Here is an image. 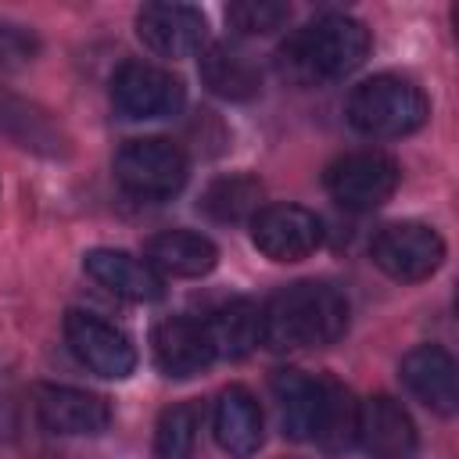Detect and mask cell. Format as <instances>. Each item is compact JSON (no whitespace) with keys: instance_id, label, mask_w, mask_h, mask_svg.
<instances>
[{"instance_id":"1","label":"cell","mask_w":459,"mask_h":459,"mask_svg":"<svg viewBox=\"0 0 459 459\" xmlns=\"http://www.w3.org/2000/svg\"><path fill=\"white\" fill-rule=\"evenodd\" d=\"M348 330V301L323 280H298L276 290L262 308V344L273 351H308L341 341Z\"/></svg>"},{"instance_id":"2","label":"cell","mask_w":459,"mask_h":459,"mask_svg":"<svg viewBox=\"0 0 459 459\" xmlns=\"http://www.w3.org/2000/svg\"><path fill=\"white\" fill-rule=\"evenodd\" d=\"M369 29L348 14H319L280 47V68L301 86L351 75L369 57Z\"/></svg>"},{"instance_id":"3","label":"cell","mask_w":459,"mask_h":459,"mask_svg":"<svg viewBox=\"0 0 459 459\" xmlns=\"http://www.w3.org/2000/svg\"><path fill=\"white\" fill-rule=\"evenodd\" d=\"M430 115L423 90L402 75H373L348 97V122L373 140H398L416 133Z\"/></svg>"},{"instance_id":"4","label":"cell","mask_w":459,"mask_h":459,"mask_svg":"<svg viewBox=\"0 0 459 459\" xmlns=\"http://www.w3.org/2000/svg\"><path fill=\"white\" fill-rule=\"evenodd\" d=\"M115 179L143 201H165L186 183V154L165 136L126 140L115 154Z\"/></svg>"},{"instance_id":"5","label":"cell","mask_w":459,"mask_h":459,"mask_svg":"<svg viewBox=\"0 0 459 459\" xmlns=\"http://www.w3.org/2000/svg\"><path fill=\"white\" fill-rule=\"evenodd\" d=\"M326 190L341 208L351 212H373L380 208L402 179V169L391 154L384 151H351L326 169Z\"/></svg>"},{"instance_id":"6","label":"cell","mask_w":459,"mask_h":459,"mask_svg":"<svg viewBox=\"0 0 459 459\" xmlns=\"http://www.w3.org/2000/svg\"><path fill=\"white\" fill-rule=\"evenodd\" d=\"M186 90L183 79L169 68L147 61H126L111 75V104L118 115L143 122V118H169L183 108Z\"/></svg>"},{"instance_id":"7","label":"cell","mask_w":459,"mask_h":459,"mask_svg":"<svg viewBox=\"0 0 459 459\" xmlns=\"http://www.w3.org/2000/svg\"><path fill=\"white\" fill-rule=\"evenodd\" d=\"M369 258L391 280L416 283L437 273V265L445 262V240L427 222H391L373 237Z\"/></svg>"},{"instance_id":"8","label":"cell","mask_w":459,"mask_h":459,"mask_svg":"<svg viewBox=\"0 0 459 459\" xmlns=\"http://www.w3.org/2000/svg\"><path fill=\"white\" fill-rule=\"evenodd\" d=\"M65 341H68L72 355L90 373H97L104 380H126L136 369V348H133L129 333H122L115 323H108L93 312L72 308L65 316Z\"/></svg>"},{"instance_id":"9","label":"cell","mask_w":459,"mask_h":459,"mask_svg":"<svg viewBox=\"0 0 459 459\" xmlns=\"http://www.w3.org/2000/svg\"><path fill=\"white\" fill-rule=\"evenodd\" d=\"M251 244L273 262H301L323 244V222L301 204H262L251 219Z\"/></svg>"},{"instance_id":"10","label":"cell","mask_w":459,"mask_h":459,"mask_svg":"<svg viewBox=\"0 0 459 459\" xmlns=\"http://www.w3.org/2000/svg\"><path fill=\"white\" fill-rule=\"evenodd\" d=\"M36 416L50 434L65 437H93L104 434L111 423V405L108 398L68 387V384H39L36 387Z\"/></svg>"},{"instance_id":"11","label":"cell","mask_w":459,"mask_h":459,"mask_svg":"<svg viewBox=\"0 0 459 459\" xmlns=\"http://www.w3.org/2000/svg\"><path fill=\"white\" fill-rule=\"evenodd\" d=\"M204 14L186 4H147L136 14V36L158 57H190L204 43Z\"/></svg>"},{"instance_id":"12","label":"cell","mask_w":459,"mask_h":459,"mask_svg":"<svg viewBox=\"0 0 459 459\" xmlns=\"http://www.w3.org/2000/svg\"><path fill=\"white\" fill-rule=\"evenodd\" d=\"M151 351H154V366L172 380L197 377L215 362V348L208 341L204 323L186 316L161 319L151 333Z\"/></svg>"},{"instance_id":"13","label":"cell","mask_w":459,"mask_h":459,"mask_svg":"<svg viewBox=\"0 0 459 459\" xmlns=\"http://www.w3.org/2000/svg\"><path fill=\"white\" fill-rule=\"evenodd\" d=\"M355 441L373 459H405L416 452V423L402 402H394L391 394H373L359 402Z\"/></svg>"},{"instance_id":"14","label":"cell","mask_w":459,"mask_h":459,"mask_svg":"<svg viewBox=\"0 0 459 459\" xmlns=\"http://www.w3.org/2000/svg\"><path fill=\"white\" fill-rule=\"evenodd\" d=\"M82 269L93 283H100L104 290L126 298V301H158L165 294V280L161 273L147 262L136 258L122 247H93L82 255Z\"/></svg>"},{"instance_id":"15","label":"cell","mask_w":459,"mask_h":459,"mask_svg":"<svg viewBox=\"0 0 459 459\" xmlns=\"http://www.w3.org/2000/svg\"><path fill=\"white\" fill-rule=\"evenodd\" d=\"M402 384L434 412L452 416L459 409V384H455V359L441 344H416L405 351L402 366Z\"/></svg>"},{"instance_id":"16","label":"cell","mask_w":459,"mask_h":459,"mask_svg":"<svg viewBox=\"0 0 459 459\" xmlns=\"http://www.w3.org/2000/svg\"><path fill=\"white\" fill-rule=\"evenodd\" d=\"M212 430L222 452H230L233 459H247L262 448V409L255 402V394L247 387H226L215 398V412H212Z\"/></svg>"},{"instance_id":"17","label":"cell","mask_w":459,"mask_h":459,"mask_svg":"<svg viewBox=\"0 0 459 459\" xmlns=\"http://www.w3.org/2000/svg\"><path fill=\"white\" fill-rule=\"evenodd\" d=\"M273 394L280 405V427L290 441H312L323 405V377H305L301 369H276Z\"/></svg>"},{"instance_id":"18","label":"cell","mask_w":459,"mask_h":459,"mask_svg":"<svg viewBox=\"0 0 459 459\" xmlns=\"http://www.w3.org/2000/svg\"><path fill=\"white\" fill-rule=\"evenodd\" d=\"M147 262L165 273V276H183V280H197L204 273L215 269L219 262V247L194 230H165L158 237L147 240Z\"/></svg>"},{"instance_id":"19","label":"cell","mask_w":459,"mask_h":459,"mask_svg":"<svg viewBox=\"0 0 459 459\" xmlns=\"http://www.w3.org/2000/svg\"><path fill=\"white\" fill-rule=\"evenodd\" d=\"M204 330L215 359H244L262 344V305L251 298H233L204 319Z\"/></svg>"},{"instance_id":"20","label":"cell","mask_w":459,"mask_h":459,"mask_svg":"<svg viewBox=\"0 0 459 459\" xmlns=\"http://www.w3.org/2000/svg\"><path fill=\"white\" fill-rule=\"evenodd\" d=\"M201 79L215 97H226V100H251L262 90L258 65L244 50L226 43H215L201 54Z\"/></svg>"},{"instance_id":"21","label":"cell","mask_w":459,"mask_h":459,"mask_svg":"<svg viewBox=\"0 0 459 459\" xmlns=\"http://www.w3.org/2000/svg\"><path fill=\"white\" fill-rule=\"evenodd\" d=\"M262 208V183L251 172H230L208 183L201 194V212L215 222H244Z\"/></svg>"},{"instance_id":"22","label":"cell","mask_w":459,"mask_h":459,"mask_svg":"<svg viewBox=\"0 0 459 459\" xmlns=\"http://www.w3.org/2000/svg\"><path fill=\"white\" fill-rule=\"evenodd\" d=\"M355 423H359V402L351 398V391L333 377H323V405L312 441L323 452H344L355 445Z\"/></svg>"},{"instance_id":"23","label":"cell","mask_w":459,"mask_h":459,"mask_svg":"<svg viewBox=\"0 0 459 459\" xmlns=\"http://www.w3.org/2000/svg\"><path fill=\"white\" fill-rule=\"evenodd\" d=\"M197 405L176 402L161 412L154 427V455L158 459H194L197 455Z\"/></svg>"},{"instance_id":"24","label":"cell","mask_w":459,"mask_h":459,"mask_svg":"<svg viewBox=\"0 0 459 459\" xmlns=\"http://www.w3.org/2000/svg\"><path fill=\"white\" fill-rule=\"evenodd\" d=\"M290 18V7L280 0H240L226 7V22L240 32V36H269L276 29H283Z\"/></svg>"},{"instance_id":"25","label":"cell","mask_w":459,"mask_h":459,"mask_svg":"<svg viewBox=\"0 0 459 459\" xmlns=\"http://www.w3.org/2000/svg\"><path fill=\"white\" fill-rule=\"evenodd\" d=\"M36 57V36L22 25L0 22V68H22Z\"/></svg>"}]
</instances>
